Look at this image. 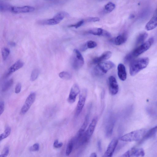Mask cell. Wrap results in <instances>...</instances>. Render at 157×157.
Segmentation results:
<instances>
[{
	"label": "cell",
	"mask_w": 157,
	"mask_h": 157,
	"mask_svg": "<svg viewBox=\"0 0 157 157\" xmlns=\"http://www.w3.org/2000/svg\"><path fill=\"white\" fill-rule=\"evenodd\" d=\"M148 131L146 128L135 130L123 135L119 139L124 142L137 141L142 140Z\"/></svg>",
	"instance_id": "6da1fadb"
},
{
	"label": "cell",
	"mask_w": 157,
	"mask_h": 157,
	"mask_svg": "<svg viewBox=\"0 0 157 157\" xmlns=\"http://www.w3.org/2000/svg\"><path fill=\"white\" fill-rule=\"evenodd\" d=\"M149 59L144 57L133 60L130 63L129 73L132 76H134L141 70L145 68L149 63Z\"/></svg>",
	"instance_id": "7a4b0ae2"
},
{
	"label": "cell",
	"mask_w": 157,
	"mask_h": 157,
	"mask_svg": "<svg viewBox=\"0 0 157 157\" xmlns=\"http://www.w3.org/2000/svg\"><path fill=\"white\" fill-rule=\"evenodd\" d=\"M114 63L110 61H103L98 64L94 70V74L96 75H101L114 67Z\"/></svg>",
	"instance_id": "3957f363"
},
{
	"label": "cell",
	"mask_w": 157,
	"mask_h": 157,
	"mask_svg": "<svg viewBox=\"0 0 157 157\" xmlns=\"http://www.w3.org/2000/svg\"><path fill=\"white\" fill-rule=\"evenodd\" d=\"M72 67L75 69H78L81 67L84 64L83 58L79 51L75 49L71 59Z\"/></svg>",
	"instance_id": "277c9868"
},
{
	"label": "cell",
	"mask_w": 157,
	"mask_h": 157,
	"mask_svg": "<svg viewBox=\"0 0 157 157\" xmlns=\"http://www.w3.org/2000/svg\"><path fill=\"white\" fill-rule=\"evenodd\" d=\"M154 41L153 37L150 38L132 52L133 56L136 57L145 52L150 48Z\"/></svg>",
	"instance_id": "5b68a950"
},
{
	"label": "cell",
	"mask_w": 157,
	"mask_h": 157,
	"mask_svg": "<svg viewBox=\"0 0 157 157\" xmlns=\"http://www.w3.org/2000/svg\"><path fill=\"white\" fill-rule=\"evenodd\" d=\"M87 91L85 89H83L79 95L78 101L76 107L75 115L78 116L82 111L86 100Z\"/></svg>",
	"instance_id": "8992f818"
},
{
	"label": "cell",
	"mask_w": 157,
	"mask_h": 157,
	"mask_svg": "<svg viewBox=\"0 0 157 157\" xmlns=\"http://www.w3.org/2000/svg\"><path fill=\"white\" fill-rule=\"evenodd\" d=\"M36 97L35 92L31 93L28 96L21 109L20 113L21 114H25L28 111L34 101Z\"/></svg>",
	"instance_id": "52a82bcc"
},
{
	"label": "cell",
	"mask_w": 157,
	"mask_h": 157,
	"mask_svg": "<svg viewBox=\"0 0 157 157\" xmlns=\"http://www.w3.org/2000/svg\"><path fill=\"white\" fill-rule=\"evenodd\" d=\"M145 155L143 149L140 148L132 147L128 150L121 157H143Z\"/></svg>",
	"instance_id": "ba28073f"
},
{
	"label": "cell",
	"mask_w": 157,
	"mask_h": 157,
	"mask_svg": "<svg viewBox=\"0 0 157 157\" xmlns=\"http://www.w3.org/2000/svg\"><path fill=\"white\" fill-rule=\"evenodd\" d=\"M109 89L110 93L113 95L116 94L119 90L118 85L116 78L113 76L109 78Z\"/></svg>",
	"instance_id": "9c48e42d"
},
{
	"label": "cell",
	"mask_w": 157,
	"mask_h": 157,
	"mask_svg": "<svg viewBox=\"0 0 157 157\" xmlns=\"http://www.w3.org/2000/svg\"><path fill=\"white\" fill-rule=\"evenodd\" d=\"M80 92V90L78 85L74 84L71 87L67 101L70 103H73L75 101L78 94Z\"/></svg>",
	"instance_id": "30bf717a"
},
{
	"label": "cell",
	"mask_w": 157,
	"mask_h": 157,
	"mask_svg": "<svg viewBox=\"0 0 157 157\" xmlns=\"http://www.w3.org/2000/svg\"><path fill=\"white\" fill-rule=\"evenodd\" d=\"M118 143V140L116 138L113 139L109 144L103 157H111L114 152Z\"/></svg>",
	"instance_id": "8fae6325"
},
{
	"label": "cell",
	"mask_w": 157,
	"mask_h": 157,
	"mask_svg": "<svg viewBox=\"0 0 157 157\" xmlns=\"http://www.w3.org/2000/svg\"><path fill=\"white\" fill-rule=\"evenodd\" d=\"M35 9L34 7L30 6H13L11 11L15 13H29L33 11Z\"/></svg>",
	"instance_id": "7c38bea8"
},
{
	"label": "cell",
	"mask_w": 157,
	"mask_h": 157,
	"mask_svg": "<svg viewBox=\"0 0 157 157\" xmlns=\"http://www.w3.org/2000/svg\"><path fill=\"white\" fill-rule=\"evenodd\" d=\"M157 26V8L155 10L153 16L145 26V29L147 31L154 29Z\"/></svg>",
	"instance_id": "4fadbf2b"
},
{
	"label": "cell",
	"mask_w": 157,
	"mask_h": 157,
	"mask_svg": "<svg viewBox=\"0 0 157 157\" xmlns=\"http://www.w3.org/2000/svg\"><path fill=\"white\" fill-rule=\"evenodd\" d=\"M89 120V115L88 114H87L85 118L83 124L77 133L76 137L75 138L76 140L80 138L85 132V131L88 124Z\"/></svg>",
	"instance_id": "5bb4252c"
},
{
	"label": "cell",
	"mask_w": 157,
	"mask_h": 157,
	"mask_svg": "<svg viewBox=\"0 0 157 157\" xmlns=\"http://www.w3.org/2000/svg\"><path fill=\"white\" fill-rule=\"evenodd\" d=\"M24 65V63L21 60H18L15 63L9 68L5 77L9 76L12 73L21 68Z\"/></svg>",
	"instance_id": "9a60e30c"
},
{
	"label": "cell",
	"mask_w": 157,
	"mask_h": 157,
	"mask_svg": "<svg viewBox=\"0 0 157 157\" xmlns=\"http://www.w3.org/2000/svg\"><path fill=\"white\" fill-rule=\"evenodd\" d=\"M97 122V118L94 117L92 120L87 130L85 132L86 137L89 139L94 131Z\"/></svg>",
	"instance_id": "2e32d148"
},
{
	"label": "cell",
	"mask_w": 157,
	"mask_h": 157,
	"mask_svg": "<svg viewBox=\"0 0 157 157\" xmlns=\"http://www.w3.org/2000/svg\"><path fill=\"white\" fill-rule=\"evenodd\" d=\"M112 53L110 51H106L100 56L94 58L93 60V62L94 63L98 64L109 59L112 56Z\"/></svg>",
	"instance_id": "e0dca14e"
},
{
	"label": "cell",
	"mask_w": 157,
	"mask_h": 157,
	"mask_svg": "<svg viewBox=\"0 0 157 157\" xmlns=\"http://www.w3.org/2000/svg\"><path fill=\"white\" fill-rule=\"evenodd\" d=\"M127 38V33L124 32L114 38L113 42L115 44L119 45L124 43L126 41Z\"/></svg>",
	"instance_id": "ac0fdd59"
},
{
	"label": "cell",
	"mask_w": 157,
	"mask_h": 157,
	"mask_svg": "<svg viewBox=\"0 0 157 157\" xmlns=\"http://www.w3.org/2000/svg\"><path fill=\"white\" fill-rule=\"evenodd\" d=\"M88 33L94 35L110 37L111 35L107 31L102 29L99 28L91 29L89 31Z\"/></svg>",
	"instance_id": "d6986e66"
},
{
	"label": "cell",
	"mask_w": 157,
	"mask_h": 157,
	"mask_svg": "<svg viewBox=\"0 0 157 157\" xmlns=\"http://www.w3.org/2000/svg\"><path fill=\"white\" fill-rule=\"evenodd\" d=\"M117 74L119 78L124 81L127 78V73L124 66L122 63L119 64L117 66Z\"/></svg>",
	"instance_id": "ffe728a7"
},
{
	"label": "cell",
	"mask_w": 157,
	"mask_h": 157,
	"mask_svg": "<svg viewBox=\"0 0 157 157\" xmlns=\"http://www.w3.org/2000/svg\"><path fill=\"white\" fill-rule=\"evenodd\" d=\"M68 13L64 11H61L57 13L53 18L58 23H59L64 17L69 16Z\"/></svg>",
	"instance_id": "44dd1931"
},
{
	"label": "cell",
	"mask_w": 157,
	"mask_h": 157,
	"mask_svg": "<svg viewBox=\"0 0 157 157\" xmlns=\"http://www.w3.org/2000/svg\"><path fill=\"white\" fill-rule=\"evenodd\" d=\"M114 125V122L113 120L109 121L106 127V136L108 137L111 136L113 132Z\"/></svg>",
	"instance_id": "7402d4cb"
},
{
	"label": "cell",
	"mask_w": 157,
	"mask_h": 157,
	"mask_svg": "<svg viewBox=\"0 0 157 157\" xmlns=\"http://www.w3.org/2000/svg\"><path fill=\"white\" fill-rule=\"evenodd\" d=\"M157 132V125L148 130L141 141L149 138L155 135Z\"/></svg>",
	"instance_id": "603a6c76"
},
{
	"label": "cell",
	"mask_w": 157,
	"mask_h": 157,
	"mask_svg": "<svg viewBox=\"0 0 157 157\" xmlns=\"http://www.w3.org/2000/svg\"><path fill=\"white\" fill-rule=\"evenodd\" d=\"M147 36V34L146 32H143L140 34L136 38V45L137 46L142 44Z\"/></svg>",
	"instance_id": "cb8c5ba5"
},
{
	"label": "cell",
	"mask_w": 157,
	"mask_h": 157,
	"mask_svg": "<svg viewBox=\"0 0 157 157\" xmlns=\"http://www.w3.org/2000/svg\"><path fill=\"white\" fill-rule=\"evenodd\" d=\"M12 7L8 3L1 2H0V11L1 12L11 11Z\"/></svg>",
	"instance_id": "d4e9b609"
},
{
	"label": "cell",
	"mask_w": 157,
	"mask_h": 157,
	"mask_svg": "<svg viewBox=\"0 0 157 157\" xmlns=\"http://www.w3.org/2000/svg\"><path fill=\"white\" fill-rule=\"evenodd\" d=\"M13 83V80L11 78L5 82L2 87V90L5 92L9 90L12 86Z\"/></svg>",
	"instance_id": "484cf974"
},
{
	"label": "cell",
	"mask_w": 157,
	"mask_h": 157,
	"mask_svg": "<svg viewBox=\"0 0 157 157\" xmlns=\"http://www.w3.org/2000/svg\"><path fill=\"white\" fill-rule=\"evenodd\" d=\"M115 8V4L113 2H110L105 6L104 11L106 13H109L113 11Z\"/></svg>",
	"instance_id": "4316f807"
},
{
	"label": "cell",
	"mask_w": 157,
	"mask_h": 157,
	"mask_svg": "<svg viewBox=\"0 0 157 157\" xmlns=\"http://www.w3.org/2000/svg\"><path fill=\"white\" fill-rule=\"evenodd\" d=\"M74 139H72L68 143L66 151V155L67 156L69 155L72 150L74 145Z\"/></svg>",
	"instance_id": "83f0119b"
},
{
	"label": "cell",
	"mask_w": 157,
	"mask_h": 157,
	"mask_svg": "<svg viewBox=\"0 0 157 157\" xmlns=\"http://www.w3.org/2000/svg\"><path fill=\"white\" fill-rule=\"evenodd\" d=\"M59 75L60 78L66 80L70 79L72 77L71 75L69 73L65 71L60 72Z\"/></svg>",
	"instance_id": "f1b7e54d"
},
{
	"label": "cell",
	"mask_w": 157,
	"mask_h": 157,
	"mask_svg": "<svg viewBox=\"0 0 157 157\" xmlns=\"http://www.w3.org/2000/svg\"><path fill=\"white\" fill-rule=\"evenodd\" d=\"M11 132V129L10 127H6L4 132L0 135V141L7 137L10 135Z\"/></svg>",
	"instance_id": "f546056e"
},
{
	"label": "cell",
	"mask_w": 157,
	"mask_h": 157,
	"mask_svg": "<svg viewBox=\"0 0 157 157\" xmlns=\"http://www.w3.org/2000/svg\"><path fill=\"white\" fill-rule=\"evenodd\" d=\"M40 71L38 69L35 68L32 71L30 78L31 81L35 80L39 76Z\"/></svg>",
	"instance_id": "4dcf8cb0"
},
{
	"label": "cell",
	"mask_w": 157,
	"mask_h": 157,
	"mask_svg": "<svg viewBox=\"0 0 157 157\" xmlns=\"http://www.w3.org/2000/svg\"><path fill=\"white\" fill-rule=\"evenodd\" d=\"M10 53L9 49L6 47H3L2 50V59L4 61L6 60L8 57Z\"/></svg>",
	"instance_id": "1f68e13d"
},
{
	"label": "cell",
	"mask_w": 157,
	"mask_h": 157,
	"mask_svg": "<svg viewBox=\"0 0 157 157\" xmlns=\"http://www.w3.org/2000/svg\"><path fill=\"white\" fill-rule=\"evenodd\" d=\"M135 57L132 52L127 54L125 57L124 59V62L125 63H131L134 60Z\"/></svg>",
	"instance_id": "d6a6232c"
},
{
	"label": "cell",
	"mask_w": 157,
	"mask_h": 157,
	"mask_svg": "<svg viewBox=\"0 0 157 157\" xmlns=\"http://www.w3.org/2000/svg\"><path fill=\"white\" fill-rule=\"evenodd\" d=\"M87 48H93L96 47L97 46V43L93 40H89L86 44Z\"/></svg>",
	"instance_id": "836d02e7"
},
{
	"label": "cell",
	"mask_w": 157,
	"mask_h": 157,
	"mask_svg": "<svg viewBox=\"0 0 157 157\" xmlns=\"http://www.w3.org/2000/svg\"><path fill=\"white\" fill-rule=\"evenodd\" d=\"M9 148L8 147H6L4 149L2 153L0 155V157H6L9 154Z\"/></svg>",
	"instance_id": "e575fe53"
},
{
	"label": "cell",
	"mask_w": 157,
	"mask_h": 157,
	"mask_svg": "<svg viewBox=\"0 0 157 157\" xmlns=\"http://www.w3.org/2000/svg\"><path fill=\"white\" fill-rule=\"evenodd\" d=\"M39 145L38 143H36L29 148V150L30 151H37L39 150Z\"/></svg>",
	"instance_id": "d590c367"
},
{
	"label": "cell",
	"mask_w": 157,
	"mask_h": 157,
	"mask_svg": "<svg viewBox=\"0 0 157 157\" xmlns=\"http://www.w3.org/2000/svg\"><path fill=\"white\" fill-rule=\"evenodd\" d=\"M84 22L83 20H81L75 24L71 25L68 26L70 27H75L77 29L82 25Z\"/></svg>",
	"instance_id": "8d00e7d4"
},
{
	"label": "cell",
	"mask_w": 157,
	"mask_h": 157,
	"mask_svg": "<svg viewBox=\"0 0 157 157\" xmlns=\"http://www.w3.org/2000/svg\"><path fill=\"white\" fill-rule=\"evenodd\" d=\"M21 85L20 83H18L16 85L15 92L16 94H18L21 91Z\"/></svg>",
	"instance_id": "74e56055"
},
{
	"label": "cell",
	"mask_w": 157,
	"mask_h": 157,
	"mask_svg": "<svg viewBox=\"0 0 157 157\" xmlns=\"http://www.w3.org/2000/svg\"><path fill=\"white\" fill-rule=\"evenodd\" d=\"M63 145V144L62 143H58V140H56L54 141L53 144V146L56 148H58L61 147Z\"/></svg>",
	"instance_id": "f35d334b"
},
{
	"label": "cell",
	"mask_w": 157,
	"mask_h": 157,
	"mask_svg": "<svg viewBox=\"0 0 157 157\" xmlns=\"http://www.w3.org/2000/svg\"><path fill=\"white\" fill-rule=\"evenodd\" d=\"M4 110V102L2 101H0V115L3 113Z\"/></svg>",
	"instance_id": "ab89813d"
},
{
	"label": "cell",
	"mask_w": 157,
	"mask_h": 157,
	"mask_svg": "<svg viewBox=\"0 0 157 157\" xmlns=\"http://www.w3.org/2000/svg\"><path fill=\"white\" fill-rule=\"evenodd\" d=\"M100 18L98 17H91L88 18L87 19V21L89 22H96L99 21Z\"/></svg>",
	"instance_id": "60d3db41"
},
{
	"label": "cell",
	"mask_w": 157,
	"mask_h": 157,
	"mask_svg": "<svg viewBox=\"0 0 157 157\" xmlns=\"http://www.w3.org/2000/svg\"><path fill=\"white\" fill-rule=\"evenodd\" d=\"M98 146L99 151H101V143L100 140H99L98 142Z\"/></svg>",
	"instance_id": "b9f144b4"
},
{
	"label": "cell",
	"mask_w": 157,
	"mask_h": 157,
	"mask_svg": "<svg viewBox=\"0 0 157 157\" xmlns=\"http://www.w3.org/2000/svg\"><path fill=\"white\" fill-rule=\"evenodd\" d=\"M90 157H97V155L95 153H92L91 154L90 156Z\"/></svg>",
	"instance_id": "7bdbcfd3"
},
{
	"label": "cell",
	"mask_w": 157,
	"mask_h": 157,
	"mask_svg": "<svg viewBox=\"0 0 157 157\" xmlns=\"http://www.w3.org/2000/svg\"><path fill=\"white\" fill-rule=\"evenodd\" d=\"M10 45L12 46H14L16 45V44L13 42H11L9 43Z\"/></svg>",
	"instance_id": "ee69618b"
}]
</instances>
